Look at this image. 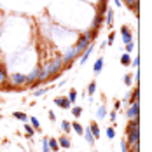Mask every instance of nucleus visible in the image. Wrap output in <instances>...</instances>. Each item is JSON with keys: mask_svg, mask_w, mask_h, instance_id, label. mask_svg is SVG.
Listing matches in <instances>:
<instances>
[{"mask_svg": "<svg viewBox=\"0 0 152 152\" xmlns=\"http://www.w3.org/2000/svg\"><path fill=\"white\" fill-rule=\"evenodd\" d=\"M114 2H115V5H117V7H119V5H121V4H122L121 0H114Z\"/></svg>", "mask_w": 152, "mask_h": 152, "instance_id": "40", "label": "nucleus"}, {"mask_svg": "<svg viewBox=\"0 0 152 152\" xmlns=\"http://www.w3.org/2000/svg\"><path fill=\"white\" fill-rule=\"evenodd\" d=\"M114 40H115V31H110L108 40H107V46H112V44H114Z\"/></svg>", "mask_w": 152, "mask_h": 152, "instance_id": "31", "label": "nucleus"}, {"mask_svg": "<svg viewBox=\"0 0 152 152\" xmlns=\"http://www.w3.org/2000/svg\"><path fill=\"white\" fill-rule=\"evenodd\" d=\"M58 145H60V147H63V149H70L72 142H70V138L66 137V135H63V137L58 138Z\"/></svg>", "mask_w": 152, "mask_h": 152, "instance_id": "13", "label": "nucleus"}, {"mask_svg": "<svg viewBox=\"0 0 152 152\" xmlns=\"http://www.w3.org/2000/svg\"><path fill=\"white\" fill-rule=\"evenodd\" d=\"M105 133H107V138H108V140H114V138H115V128H114V126H108Z\"/></svg>", "mask_w": 152, "mask_h": 152, "instance_id": "24", "label": "nucleus"}, {"mask_svg": "<svg viewBox=\"0 0 152 152\" xmlns=\"http://www.w3.org/2000/svg\"><path fill=\"white\" fill-rule=\"evenodd\" d=\"M133 49H135V44H133V42L126 44V53H129V54H131V53H133Z\"/></svg>", "mask_w": 152, "mask_h": 152, "instance_id": "34", "label": "nucleus"}, {"mask_svg": "<svg viewBox=\"0 0 152 152\" xmlns=\"http://www.w3.org/2000/svg\"><path fill=\"white\" fill-rule=\"evenodd\" d=\"M114 107H115V110H119V108H121V102H115V103H114Z\"/></svg>", "mask_w": 152, "mask_h": 152, "instance_id": "38", "label": "nucleus"}, {"mask_svg": "<svg viewBox=\"0 0 152 152\" xmlns=\"http://www.w3.org/2000/svg\"><path fill=\"white\" fill-rule=\"evenodd\" d=\"M124 4H126V7H128V9H131L135 14H138V9H140V0H124Z\"/></svg>", "mask_w": 152, "mask_h": 152, "instance_id": "10", "label": "nucleus"}, {"mask_svg": "<svg viewBox=\"0 0 152 152\" xmlns=\"http://www.w3.org/2000/svg\"><path fill=\"white\" fill-rule=\"evenodd\" d=\"M42 152H51L49 145H47V138H44V140H42Z\"/></svg>", "mask_w": 152, "mask_h": 152, "instance_id": "33", "label": "nucleus"}, {"mask_svg": "<svg viewBox=\"0 0 152 152\" xmlns=\"http://www.w3.org/2000/svg\"><path fill=\"white\" fill-rule=\"evenodd\" d=\"M12 115H14L16 119H19V121H23V122H26V114H23V112H12Z\"/></svg>", "mask_w": 152, "mask_h": 152, "instance_id": "29", "label": "nucleus"}, {"mask_svg": "<svg viewBox=\"0 0 152 152\" xmlns=\"http://www.w3.org/2000/svg\"><path fill=\"white\" fill-rule=\"evenodd\" d=\"M30 124L33 126V129H35V131H40V122H39V119H37V117H31Z\"/></svg>", "mask_w": 152, "mask_h": 152, "instance_id": "26", "label": "nucleus"}, {"mask_svg": "<svg viewBox=\"0 0 152 152\" xmlns=\"http://www.w3.org/2000/svg\"><path fill=\"white\" fill-rule=\"evenodd\" d=\"M39 75H40V66H35L30 74L26 75V84L30 86V84H33V82H37V80H39Z\"/></svg>", "mask_w": 152, "mask_h": 152, "instance_id": "7", "label": "nucleus"}, {"mask_svg": "<svg viewBox=\"0 0 152 152\" xmlns=\"http://www.w3.org/2000/svg\"><path fill=\"white\" fill-rule=\"evenodd\" d=\"M105 117H107V108L105 105H102L98 108V112H96V119H105Z\"/></svg>", "mask_w": 152, "mask_h": 152, "instance_id": "23", "label": "nucleus"}, {"mask_svg": "<svg viewBox=\"0 0 152 152\" xmlns=\"http://www.w3.org/2000/svg\"><path fill=\"white\" fill-rule=\"evenodd\" d=\"M7 80H9V86L14 89V88H19L21 84H26V75H25V74L16 72V74H12V75L7 77Z\"/></svg>", "mask_w": 152, "mask_h": 152, "instance_id": "4", "label": "nucleus"}, {"mask_svg": "<svg viewBox=\"0 0 152 152\" xmlns=\"http://www.w3.org/2000/svg\"><path fill=\"white\" fill-rule=\"evenodd\" d=\"M70 126H72V129L75 131L77 135H82V131H84V126L80 124L79 121H74V122H70Z\"/></svg>", "mask_w": 152, "mask_h": 152, "instance_id": "19", "label": "nucleus"}, {"mask_svg": "<svg viewBox=\"0 0 152 152\" xmlns=\"http://www.w3.org/2000/svg\"><path fill=\"white\" fill-rule=\"evenodd\" d=\"M124 84H126V86H131V75H129V74L124 75Z\"/></svg>", "mask_w": 152, "mask_h": 152, "instance_id": "35", "label": "nucleus"}, {"mask_svg": "<svg viewBox=\"0 0 152 152\" xmlns=\"http://www.w3.org/2000/svg\"><path fill=\"white\" fill-rule=\"evenodd\" d=\"M23 128H25V131H26V137H30V138L35 137V133H37V131L33 129V126H31V124L25 122V124H23Z\"/></svg>", "mask_w": 152, "mask_h": 152, "instance_id": "20", "label": "nucleus"}, {"mask_svg": "<svg viewBox=\"0 0 152 152\" xmlns=\"http://www.w3.org/2000/svg\"><path fill=\"white\" fill-rule=\"evenodd\" d=\"M131 63H133V66H135V68H138V65H140V58H135Z\"/></svg>", "mask_w": 152, "mask_h": 152, "instance_id": "36", "label": "nucleus"}, {"mask_svg": "<svg viewBox=\"0 0 152 152\" xmlns=\"http://www.w3.org/2000/svg\"><path fill=\"white\" fill-rule=\"evenodd\" d=\"M94 91H96V82H94V80H91V82H89V86H88V94H89V96H93V94H94Z\"/></svg>", "mask_w": 152, "mask_h": 152, "instance_id": "30", "label": "nucleus"}, {"mask_svg": "<svg viewBox=\"0 0 152 152\" xmlns=\"http://www.w3.org/2000/svg\"><path fill=\"white\" fill-rule=\"evenodd\" d=\"M65 68V63H63V58L61 56H54L53 60H49L47 63H44V66H40V75H39V80L40 84H44L49 79H54L56 75H60Z\"/></svg>", "mask_w": 152, "mask_h": 152, "instance_id": "1", "label": "nucleus"}, {"mask_svg": "<svg viewBox=\"0 0 152 152\" xmlns=\"http://www.w3.org/2000/svg\"><path fill=\"white\" fill-rule=\"evenodd\" d=\"M89 129H91L93 137L98 140V138H100V126H98V122H91V124H89Z\"/></svg>", "mask_w": 152, "mask_h": 152, "instance_id": "18", "label": "nucleus"}, {"mask_svg": "<svg viewBox=\"0 0 152 152\" xmlns=\"http://www.w3.org/2000/svg\"><path fill=\"white\" fill-rule=\"evenodd\" d=\"M70 108H72V115H74V117H80V114H82V107H79V105H75V107H70Z\"/></svg>", "mask_w": 152, "mask_h": 152, "instance_id": "25", "label": "nucleus"}, {"mask_svg": "<svg viewBox=\"0 0 152 152\" xmlns=\"http://www.w3.org/2000/svg\"><path fill=\"white\" fill-rule=\"evenodd\" d=\"M126 115H128L129 121H140V103L138 102L129 103V108H128Z\"/></svg>", "mask_w": 152, "mask_h": 152, "instance_id": "5", "label": "nucleus"}, {"mask_svg": "<svg viewBox=\"0 0 152 152\" xmlns=\"http://www.w3.org/2000/svg\"><path fill=\"white\" fill-rule=\"evenodd\" d=\"M126 143L129 152H140V121H129L126 126Z\"/></svg>", "mask_w": 152, "mask_h": 152, "instance_id": "2", "label": "nucleus"}, {"mask_svg": "<svg viewBox=\"0 0 152 152\" xmlns=\"http://www.w3.org/2000/svg\"><path fill=\"white\" fill-rule=\"evenodd\" d=\"M77 96H79V94H77L75 89H70V93H68V102H70V103H75Z\"/></svg>", "mask_w": 152, "mask_h": 152, "instance_id": "27", "label": "nucleus"}, {"mask_svg": "<svg viewBox=\"0 0 152 152\" xmlns=\"http://www.w3.org/2000/svg\"><path fill=\"white\" fill-rule=\"evenodd\" d=\"M121 65L122 66H129L131 65V54L129 53H124L121 56Z\"/></svg>", "mask_w": 152, "mask_h": 152, "instance_id": "21", "label": "nucleus"}, {"mask_svg": "<svg viewBox=\"0 0 152 152\" xmlns=\"http://www.w3.org/2000/svg\"><path fill=\"white\" fill-rule=\"evenodd\" d=\"M7 77H9V74H7L5 66H4V65H0V88H2L4 84H7Z\"/></svg>", "mask_w": 152, "mask_h": 152, "instance_id": "16", "label": "nucleus"}, {"mask_svg": "<svg viewBox=\"0 0 152 152\" xmlns=\"http://www.w3.org/2000/svg\"><path fill=\"white\" fill-rule=\"evenodd\" d=\"M96 33H98V31H96V30H91V28H89V30H86L84 33H80V37H79L77 44L74 46V49H75V53H77V56H80V54H82V51H84V49L89 46L93 40H94Z\"/></svg>", "mask_w": 152, "mask_h": 152, "instance_id": "3", "label": "nucleus"}, {"mask_svg": "<svg viewBox=\"0 0 152 152\" xmlns=\"http://www.w3.org/2000/svg\"><path fill=\"white\" fill-rule=\"evenodd\" d=\"M61 58H63V63H65V68H68V66H72V63H74V60L77 58V53L74 47H70L65 54H61Z\"/></svg>", "mask_w": 152, "mask_h": 152, "instance_id": "6", "label": "nucleus"}, {"mask_svg": "<svg viewBox=\"0 0 152 152\" xmlns=\"http://www.w3.org/2000/svg\"><path fill=\"white\" fill-rule=\"evenodd\" d=\"M108 117H110L112 121H115V119H117V114H115V112H110V114H108Z\"/></svg>", "mask_w": 152, "mask_h": 152, "instance_id": "37", "label": "nucleus"}, {"mask_svg": "<svg viewBox=\"0 0 152 152\" xmlns=\"http://www.w3.org/2000/svg\"><path fill=\"white\" fill-rule=\"evenodd\" d=\"M102 68H103V56H100L98 60L94 61V65H93V72L98 75V74L102 72Z\"/></svg>", "mask_w": 152, "mask_h": 152, "instance_id": "15", "label": "nucleus"}, {"mask_svg": "<svg viewBox=\"0 0 152 152\" xmlns=\"http://www.w3.org/2000/svg\"><path fill=\"white\" fill-rule=\"evenodd\" d=\"M105 14H107V19H105L107 26H108V28H112V23H114V11H108V9H107Z\"/></svg>", "mask_w": 152, "mask_h": 152, "instance_id": "22", "label": "nucleus"}, {"mask_svg": "<svg viewBox=\"0 0 152 152\" xmlns=\"http://www.w3.org/2000/svg\"><path fill=\"white\" fill-rule=\"evenodd\" d=\"M82 135H84V138H86V142L89 143V145H94V142H96V138L93 137L91 129H89V126H86L84 128V131H82Z\"/></svg>", "mask_w": 152, "mask_h": 152, "instance_id": "11", "label": "nucleus"}, {"mask_svg": "<svg viewBox=\"0 0 152 152\" xmlns=\"http://www.w3.org/2000/svg\"><path fill=\"white\" fill-rule=\"evenodd\" d=\"M102 23H103V14H98L96 12V16H94V19H93V23H91V30L98 31V28L102 26Z\"/></svg>", "mask_w": 152, "mask_h": 152, "instance_id": "12", "label": "nucleus"}, {"mask_svg": "<svg viewBox=\"0 0 152 152\" xmlns=\"http://www.w3.org/2000/svg\"><path fill=\"white\" fill-rule=\"evenodd\" d=\"M47 145H49L51 152H58L60 151V145H58V140H56V138H47Z\"/></svg>", "mask_w": 152, "mask_h": 152, "instance_id": "17", "label": "nucleus"}, {"mask_svg": "<svg viewBox=\"0 0 152 152\" xmlns=\"http://www.w3.org/2000/svg\"><path fill=\"white\" fill-rule=\"evenodd\" d=\"M93 49H94V44L91 42L89 46H88L86 49H84V51H82V54H80V60H79V63H80V65H84V63L88 61V58L91 56V53H93Z\"/></svg>", "mask_w": 152, "mask_h": 152, "instance_id": "8", "label": "nucleus"}, {"mask_svg": "<svg viewBox=\"0 0 152 152\" xmlns=\"http://www.w3.org/2000/svg\"><path fill=\"white\" fill-rule=\"evenodd\" d=\"M54 103L58 107H61V108H70L72 107V103L68 102V98H54Z\"/></svg>", "mask_w": 152, "mask_h": 152, "instance_id": "14", "label": "nucleus"}, {"mask_svg": "<svg viewBox=\"0 0 152 152\" xmlns=\"http://www.w3.org/2000/svg\"><path fill=\"white\" fill-rule=\"evenodd\" d=\"M49 119H51V121H54V119H56V115H54L53 112H49Z\"/></svg>", "mask_w": 152, "mask_h": 152, "instance_id": "39", "label": "nucleus"}, {"mask_svg": "<svg viewBox=\"0 0 152 152\" xmlns=\"http://www.w3.org/2000/svg\"><path fill=\"white\" fill-rule=\"evenodd\" d=\"M61 129H63L65 133H70V131H72V126H70V122H68V121H61Z\"/></svg>", "mask_w": 152, "mask_h": 152, "instance_id": "28", "label": "nucleus"}, {"mask_svg": "<svg viewBox=\"0 0 152 152\" xmlns=\"http://www.w3.org/2000/svg\"><path fill=\"white\" fill-rule=\"evenodd\" d=\"M49 91V88H42V89H35L33 91V96H40V94H44V93Z\"/></svg>", "mask_w": 152, "mask_h": 152, "instance_id": "32", "label": "nucleus"}, {"mask_svg": "<svg viewBox=\"0 0 152 152\" xmlns=\"http://www.w3.org/2000/svg\"><path fill=\"white\" fill-rule=\"evenodd\" d=\"M121 35H122V40H124V44H129V42H133V35H131L129 26H122V28H121Z\"/></svg>", "mask_w": 152, "mask_h": 152, "instance_id": "9", "label": "nucleus"}]
</instances>
